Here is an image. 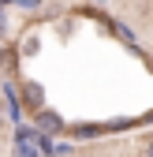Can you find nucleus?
<instances>
[{
  "label": "nucleus",
  "mask_w": 153,
  "mask_h": 157,
  "mask_svg": "<svg viewBox=\"0 0 153 157\" xmlns=\"http://www.w3.org/2000/svg\"><path fill=\"white\" fill-rule=\"evenodd\" d=\"M19 101H23V109L26 112H41L45 109V86L37 82V78H23V82H19Z\"/></svg>",
  "instance_id": "obj_1"
},
{
  "label": "nucleus",
  "mask_w": 153,
  "mask_h": 157,
  "mask_svg": "<svg viewBox=\"0 0 153 157\" xmlns=\"http://www.w3.org/2000/svg\"><path fill=\"white\" fill-rule=\"evenodd\" d=\"M34 124H37V135H49V139L64 131V120H60V112H52V109H41V112L34 116Z\"/></svg>",
  "instance_id": "obj_2"
},
{
  "label": "nucleus",
  "mask_w": 153,
  "mask_h": 157,
  "mask_svg": "<svg viewBox=\"0 0 153 157\" xmlns=\"http://www.w3.org/2000/svg\"><path fill=\"white\" fill-rule=\"evenodd\" d=\"M75 139H93V135H101L105 127H97V124H75V127H67Z\"/></svg>",
  "instance_id": "obj_3"
},
{
  "label": "nucleus",
  "mask_w": 153,
  "mask_h": 157,
  "mask_svg": "<svg viewBox=\"0 0 153 157\" xmlns=\"http://www.w3.org/2000/svg\"><path fill=\"white\" fill-rule=\"evenodd\" d=\"M4 71H11V75L19 71V49H15V45L4 49Z\"/></svg>",
  "instance_id": "obj_4"
},
{
  "label": "nucleus",
  "mask_w": 153,
  "mask_h": 157,
  "mask_svg": "<svg viewBox=\"0 0 153 157\" xmlns=\"http://www.w3.org/2000/svg\"><path fill=\"white\" fill-rule=\"evenodd\" d=\"M34 52H37V34L26 37V56H34Z\"/></svg>",
  "instance_id": "obj_5"
},
{
  "label": "nucleus",
  "mask_w": 153,
  "mask_h": 157,
  "mask_svg": "<svg viewBox=\"0 0 153 157\" xmlns=\"http://www.w3.org/2000/svg\"><path fill=\"white\" fill-rule=\"evenodd\" d=\"M4 26H8V8L0 4V30H4Z\"/></svg>",
  "instance_id": "obj_6"
},
{
  "label": "nucleus",
  "mask_w": 153,
  "mask_h": 157,
  "mask_svg": "<svg viewBox=\"0 0 153 157\" xmlns=\"http://www.w3.org/2000/svg\"><path fill=\"white\" fill-rule=\"evenodd\" d=\"M146 157H153V142H149V146H146Z\"/></svg>",
  "instance_id": "obj_7"
},
{
  "label": "nucleus",
  "mask_w": 153,
  "mask_h": 157,
  "mask_svg": "<svg viewBox=\"0 0 153 157\" xmlns=\"http://www.w3.org/2000/svg\"><path fill=\"white\" fill-rule=\"evenodd\" d=\"M0 124H4V109H0Z\"/></svg>",
  "instance_id": "obj_8"
}]
</instances>
